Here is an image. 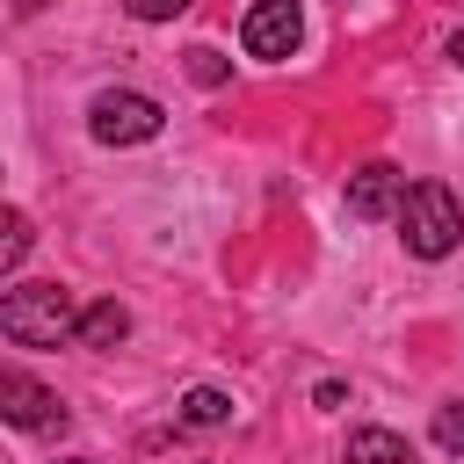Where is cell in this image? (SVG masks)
Returning a JSON list of instances; mask_svg holds the SVG:
<instances>
[{"label":"cell","mask_w":464,"mask_h":464,"mask_svg":"<svg viewBox=\"0 0 464 464\" xmlns=\"http://www.w3.org/2000/svg\"><path fill=\"white\" fill-rule=\"evenodd\" d=\"M65 464H87V457H65Z\"/></svg>","instance_id":"16"},{"label":"cell","mask_w":464,"mask_h":464,"mask_svg":"<svg viewBox=\"0 0 464 464\" xmlns=\"http://www.w3.org/2000/svg\"><path fill=\"white\" fill-rule=\"evenodd\" d=\"M22 254H29V218H22V210H7V218H0V268L14 276V268H22Z\"/></svg>","instance_id":"10"},{"label":"cell","mask_w":464,"mask_h":464,"mask_svg":"<svg viewBox=\"0 0 464 464\" xmlns=\"http://www.w3.org/2000/svg\"><path fill=\"white\" fill-rule=\"evenodd\" d=\"M196 0H123V14L130 22H174V14H188Z\"/></svg>","instance_id":"12"},{"label":"cell","mask_w":464,"mask_h":464,"mask_svg":"<svg viewBox=\"0 0 464 464\" xmlns=\"http://www.w3.org/2000/svg\"><path fill=\"white\" fill-rule=\"evenodd\" d=\"M399 203H406V174L392 160H370V167L348 174V210L355 218H399Z\"/></svg>","instance_id":"6"},{"label":"cell","mask_w":464,"mask_h":464,"mask_svg":"<svg viewBox=\"0 0 464 464\" xmlns=\"http://www.w3.org/2000/svg\"><path fill=\"white\" fill-rule=\"evenodd\" d=\"M0 413L14 420V428H29V435H44V428H65V406H58V392H44L36 377H22V370H7L0 377Z\"/></svg>","instance_id":"5"},{"label":"cell","mask_w":464,"mask_h":464,"mask_svg":"<svg viewBox=\"0 0 464 464\" xmlns=\"http://www.w3.org/2000/svg\"><path fill=\"white\" fill-rule=\"evenodd\" d=\"M188 72H196L203 87H218V80H225V58H218V51H188Z\"/></svg>","instance_id":"13"},{"label":"cell","mask_w":464,"mask_h":464,"mask_svg":"<svg viewBox=\"0 0 464 464\" xmlns=\"http://www.w3.org/2000/svg\"><path fill=\"white\" fill-rule=\"evenodd\" d=\"M348 464H420V457H413L406 435H392V428H355V435H348Z\"/></svg>","instance_id":"8"},{"label":"cell","mask_w":464,"mask_h":464,"mask_svg":"<svg viewBox=\"0 0 464 464\" xmlns=\"http://www.w3.org/2000/svg\"><path fill=\"white\" fill-rule=\"evenodd\" d=\"M0 334L14 348H58V341H80V304L65 283H14L0 297Z\"/></svg>","instance_id":"1"},{"label":"cell","mask_w":464,"mask_h":464,"mask_svg":"<svg viewBox=\"0 0 464 464\" xmlns=\"http://www.w3.org/2000/svg\"><path fill=\"white\" fill-rule=\"evenodd\" d=\"M399 239H406L413 261H442V254H457V239H464V203H457L442 181H406Z\"/></svg>","instance_id":"2"},{"label":"cell","mask_w":464,"mask_h":464,"mask_svg":"<svg viewBox=\"0 0 464 464\" xmlns=\"http://www.w3.org/2000/svg\"><path fill=\"white\" fill-rule=\"evenodd\" d=\"M181 420H188V428H225V420H232V399H225L218 384H196V392H181Z\"/></svg>","instance_id":"9"},{"label":"cell","mask_w":464,"mask_h":464,"mask_svg":"<svg viewBox=\"0 0 464 464\" xmlns=\"http://www.w3.org/2000/svg\"><path fill=\"white\" fill-rule=\"evenodd\" d=\"M14 7H22V14H36V7H44V0H14Z\"/></svg>","instance_id":"15"},{"label":"cell","mask_w":464,"mask_h":464,"mask_svg":"<svg viewBox=\"0 0 464 464\" xmlns=\"http://www.w3.org/2000/svg\"><path fill=\"white\" fill-rule=\"evenodd\" d=\"M435 442H442L450 457H464V399H457V406H435Z\"/></svg>","instance_id":"11"},{"label":"cell","mask_w":464,"mask_h":464,"mask_svg":"<svg viewBox=\"0 0 464 464\" xmlns=\"http://www.w3.org/2000/svg\"><path fill=\"white\" fill-rule=\"evenodd\" d=\"M450 65H457V72H464V29H457V36H450Z\"/></svg>","instance_id":"14"},{"label":"cell","mask_w":464,"mask_h":464,"mask_svg":"<svg viewBox=\"0 0 464 464\" xmlns=\"http://www.w3.org/2000/svg\"><path fill=\"white\" fill-rule=\"evenodd\" d=\"M130 334V312L116 304V297H94V304H80V348H116Z\"/></svg>","instance_id":"7"},{"label":"cell","mask_w":464,"mask_h":464,"mask_svg":"<svg viewBox=\"0 0 464 464\" xmlns=\"http://www.w3.org/2000/svg\"><path fill=\"white\" fill-rule=\"evenodd\" d=\"M160 123H167V109L152 94H138V87H102L87 102L94 145H145V138H160Z\"/></svg>","instance_id":"3"},{"label":"cell","mask_w":464,"mask_h":464,"mask_svg":"<svg viewBox=\"0 0 464 464\" xmlns=\"http://www.w3.org/2000/svg\"><path fill=\"white\" fill-rule=\"evenodd\" d=\"M239 44H246V58H268V65L290 58L304 44V7L297 0H254L239 22Z\"/></svg>","instance_id":"4"}]
</instances>
